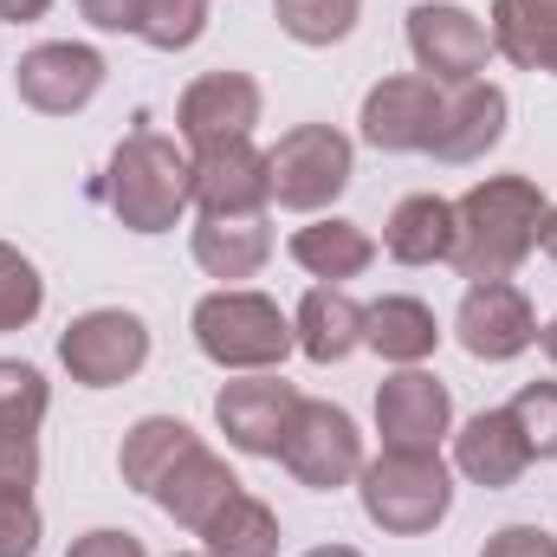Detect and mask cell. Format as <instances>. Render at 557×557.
<instances>
[{
  "label": "cell",
  "instance_id": "cell-1",
  "mask_svg": "<svg viewBox=\"0 0 557 557\" xmlns=\"http://www.w3.org/2000/svg\"><path fill=\"white\" fill-rule=\"evenodd\" d=\"M545 195L525 175H486L454 201V273L460 278H512L539 247Z\"/></svg>",
  "mask_w": 557,
  "mask_h": 557
},
{
  "label": "cell",
  "instance_id": "cell-2",
  "mask_svg": "<svg viewBox=\"0 0 557 557\" xmlns=\"http://www.w3.org/2000/svg\"><path fill=\"white\" fill-rule=\"evenodd\" d=\"M195 201V162L162 131H131L104 169V208L131 234H169Z\"/></svg>",
  "mask_w": 557,
  "mask_h": 557
},
{
  "label": "cell",
  "instance_id": "cell-3",
  "mask_svg": "<svg viewBox=\"0 0 557 557\" xmlns=\"http://www.w3.org/2000/svg\"><path fill=\"white\" fill-rule=\"evenodd\" d=\"M195 344L221 370H273V363H285V350L298 344V331H292V318L278 311L267 292L221 285V292H208L195 305Z\"/></svg>",
  "mask_w": 557,
  "mask_h": 557
},
{
  "label": "cell",
  "instance_id": "cell-4",
  "mask_svg": "<svg viewBox=\"0 0 557 557\" xmlns=\"http://www.w3.org/2000/svg\"><path fill=\"white\" fill-rule=\"evenodd\" d=\"M357 493H363L370 525H383L396 539L434 532L454 506V480H447L441 454H409V447H383L376 460H363Z\"/></svg>",
  "mask_w": 557,
  "mask_h": 557
},
{
  "label": "cell",
  "instance_id": "cell-5",
  "mask_svg": "<svg viewBox=\"0 0 557 557\" xmlns=\"http://www.w3.org/2000/svg\"><path fill=\"white\" fill-rule=\"evenodd\" d=\"M273 169V201L292 214H318L350 188V137L331 124H298L267 149Z\"/></svg>",
  "mask_w": 557,
  "mask_h": 557
},
{
  "label": "cell",
  "instance_id": "cell-6",
  "mask_svg": "<svg viewBox=\"0 0 557 557\" xmlns=\"http://www.w3.org/2000/svg\"><path fill=\"white\" fill-rule=\"evenodd\" d=\"M59 363L85 389H117V383H131L143 363H149V324H143L137 311H124V305L85 311L59 337Z\"/></svg>",
  "mask_w": 557,
  "mask_h": 557
},
{
  "label": "cell",
  "instance_id": "cell-7",
  "mask_svg": "<svg viewBox=\"0 0 557 557\" xmlns=\"http://www.w3.org/2000/svg\"><path fill=\"white\" fill-rule=\"evenodd\" d=\"M285 473L311 493H337L363 473V434L357 421L331 403H298V416L285 428V447H278Z\"/></svg>",
  "mask_w": 557,
  "mask_h": 557
},
{
  "label": "cell",
  "instance_id": "cell-8",
  "mask_svg": "<svg viewBox=\"0 0 557 557\" xmlns=\"http://www.w3.org/2000/svg\"><path fill=\"white\" fill-rule=\"evenodd\" d=\"M454 337L480 363H512V357H525L539 344L532 298L512 278H473L467 298H460V311H454Z\"/></svg>",
  "mask_w": 557,
  "mask_h": 557
},
{
  "label": "cell",
  "instance_id": "cell-9",
  "mask_svg": "<svg viewBox=\"0 0 557 557\" xmlns=\"http://www.w3.org/2000/svg\"><path fill=\"white\" fill-rule=\"evenodd\" d=\"M409 52H416L421 78H434V85H467V78L486 72L493 33H486L467 7H454V0H421V7H409Z\"/></svg>",
  "mask_w": 557,
  "mask_h": 557
},
{
  "label": "cell",
  "instance_id": "cell-10",
  "mask_svg": "<svg viewBox=\"0 0 557 557\" xmlns=\"http://www.w3.org/2000/svg\"><path fill=\"white\" fill-rule=\"evenodd\" d=\"M104 85V52L91 46H72V39H52V46H33L20 65H13V91L20 104H33L39 117H72L98 98Z\"/></svg>",
  "mask_w": 557,
  "mask_h": 557
},
{
  "label": "cell",
  "instance_id": "cell-11",
  "mask_svg": "<svg viewBox=\"0 0 557 557\" xmlns=\"http://www.w3.org/2000/svg\"><path fill=\"white\" fill-rule=\"evenodd\" d=\"M253 124H260V85L247 72H208L175 104V131H182V143L195 156L221 149V143H247Z\"/></svg>",
  "mask_w": 557,
  "mask_h": 557
},
{
  "label": "cell",
  "instance_id": "cell-12",
  "mask_svg": "<svg viewBox=\"0 0 557 557\" xmlns=\"http://www.w3.org/2000/svg\"><path fill=\"white\" fill-rule=\"evenodd\" d=\"M298 403H305V396H298L285 376L253 370V376H240V383H227V389L214 396V421H221L227 447H240V454H278V447H285V428L298 416Z\"/></svg>",
  "mask_w": 557,
  "mask_h": 557
},
{
  "label": "cell",
  "instance_id": "cell-13",
  "mask_svg": "<svg viewBox=\"0 0 557 557\" xmlns=\"http://www.w3.org/2000/svg\"><path fill=\"white\" fill-rule=\"evenodd\" d=\"M441 98H447V85H434V78H421V72L383 78V85L363 98V143H376V149H389V156L428 149V143H434V124H441Z\"/></svg>",
  "mask_w": 557,
  "mask_h": 557
},
{
  "label": "cell",
  "instance_id": "cell-14",
  "mask_svg": "<svg viewBox=\"0 0 557 557\" xmlns=\"http://www.w3.org/2000/svg\"><path fill=\"white\" fill-rule=\"evenodd\" d=\"M447 428H454V396H447V383H434L428 370H396V376L376 389V434H383V447L434 454Z\"/></svg>",
  "mask_w": 557,
  "mask_h": 557
},
{
  "label": "cell",
  "instance_id": "cell-15",
  "mask_svg": "<svg viewBox=\"0 0 557 557\" xmlns=\"http://www.w3.org/2000/svg\"><path fill=\"white\" fill-rule=\"evenodd\" d=\"M273 169L253 143H221L195 156V208L201 214H267Z\"/></svg>",
  "mask_w": 557,
  "mask_h": 557
},
{
  "label": "cell",
  "instance_id": "cell-16",
  "mask_svg": "<svg viewBox=\"0 0 557 557\" xmlns=\"http://www.w3.org/2000/svg\"><path fill=\"white\" fill-rule=\"evenodd\" d=\"M506 91L499 85H486V78H467V85H447V98H441V124H434V143H428V156H441V162H480L493 143L506 137Z\"/></svg>",
  "mask_w": 557,
  "mask_h": 557
},
{
  "label": "cell",
  "instance_id": "cell-17",
  "mask_svg": "<svg viewBox=\"0 0 557 557\" xmlns=\"http://www.w3.org/2000/svg\"><path fill=\"white\" fill-rule=\"evenodd\" d=\"M454 467H460L473 486H486V493L519 486V473L532 467V447H525L512 409H480V416L467 421V428L454 434Z\"/></svg>",
  "mask_w": 557,
  "mask_h": 557
},
{
  "label": "cell",
  "instance_id": "cell-18",
  "mask_svg": "<svg viewBox=\"0 0 557 557\" xmlns=\"http://www.w3.org/2000/svg\"><path fill=\"white\" fill-rule=\"evenodd\" d=\"M234 493H240V480L227 473V460H221V454H208V447L195 441V447H188V454H182V460L156 480V493H149V499H156L175 525L201 532V525H208V519L234 499Z\"/></svg>",
  "mask_w": 557,
  "mask_h": 557
},
{
  "label": "cell",
  "instance_id": "cell-19",
  "mask_svg": "<svg viewBox=\"0 0 557 557\" xmlns=\"http://www.w3.org/2000/svg\"><path fill=\"white\" fill-rule=\"evenodd\" d=\"M273 260L267 214H201L195 221V267L208 278H253Z\"/></svg>",
  "mask_w": 557,
  "mask_h": 557
},
{
  "label": "cell",
  "instance_id": "cell-20",
  "mask_svg": "<svg viewBox=\"0 0 557 557\" xmlns=\"http://www.w3.org/2000/svg\"><path fill=\"white\" fill-rule=\"evenodd\" d=\"M292 331H298V350H305L311 363H344V357L363 344V305H357L344 285H311V292L298 298Z\"/></svg>",
  "mask_w": 557,
  "mask_h": 557
},
{
  "label": "cell",
  "instance_id": "cell-21",
  "mask_svg": "<svg viewBox=\"0 0 557 557\" xmlns=\"http://www.w3.org/2000/svg\"><path fill=\"white\" fill-rule=\"evenodd\" d=\"M363 344L383 357V363H403V370H416L421 357H434V344H441V324H434V311L421 305V298H376V305H363Z\"/></svg>",
  "mask_w": 557,
  "mask_h": 557
},
{
  "label": "cell",
  "instance_id": "cell-22",
  "mask_svg": "<svg viewBox=\"0 0 557 557\" xmlns=\"http://www.w3.org/2000/svg\"><path fill=\"white\" fill-rule=\"evenodd\" d=\"M493 52H506L519 72L557 78V0H493Z\"/></svg>",
  "mask_w": 557,
  "mask_h": 557
},
{
  "label": "cell",
  "instance_id": "cell-23",
  "mask_svg": "<svg viewBox=\"0 0 557 557\" xmlns=\"http://www.w3.org/2000/svg\"><path fill=\"white\" fill-rule=\"evenodd\" d=\"M383 247H389L396 267H434V260H447L454 253V201H441V195L396 201V214L383 227Z\"/></svg>",
  "mask_w": 557,
  "mask_h": 557
},
{
  "label": "cell",
  "instance_id": "cell-24",
  "mask_svg": "<svg viewBox=\"0 0 557 557\" xmlns=\"http://www.w3.org/2000/svg\"><path fill=\"white\" fill-rule=\"evenodd\" d=\"M201 434L188 428V421L175 416H143L131 434H124V447H117V473H124V486H137V493H156V480L195 447Z\"/></svg>",
  "mask_w": 557,
  "mask_h": 557
},
{
  "label": "cell",
  "instance_id": "cell-25",
  "mask_svg": "<svg viewBox=\"0 0 557 557\" xmlns=\"http://www.w3.org/2000/svg\"><path fill=\"white\" fill-rule=\"evenodd\" d=\"M195 539L208 545L201 557H278V519H273L267 499H253V493L240 486Z\"/></svg>",
  "mask_w": 557,
  "mask_h": 557
},
{
  "label": "cell",
  "instance_id": "cell-26",
  "mask_svg": "<svg viewBox=\"0 0 557 557\" xmlns=\"http://www.w3.org/2000/svg\"><path fill=\"white\" fill-rule=\"evenodd\" d=\"M292 260L311 278H357L376 260V240L357 221H311L292 234Z\"/></svg>",
  "mask_w": 557,
  "mask_h": 557
},
{
  "label": "cell",
  "instance_id": "cell-27",
  "mask_svg": "<svg viewBox=\"0 0 557 557\" xmlns=\"http://www.w3.org/2000/svg\"><path fill=\"white\" fill-rule=\"evenodd\" d=\"M52 409V389L33 363L0 357V434H39V421Z\"/></svg>",
  "mask_w": 557,
  "mask_h": 557
},
{
  "label": "cell",
  "instance_id": "cell-28",
  "mask_svg": "<svg viewBox=\"0 0 557 557\" xmlns=\"http://www.w3.org/2000/svg\"><path fill=\"white\" fill-rule=\"evenodd\" d=\"M273 13L298 46H337L357 26L363 0H273Z\"/></svg>",
  "mask_w": 557,
  "mask_h": 557
},
{
  "label": "cell",
  "instance_id": "cell-29",
  "mask_svg": "<svg viewBox=\"0 0 557 557\" xmlns=\"http://www.w3.org/2000/svg\"><path fill=\"white\" fill-rule=\"evenodd\" d=\"M39 305H46V278H39V267H33L20 247L0 240V331H26V324L39 318Z\"/></svg>",
  "mask_w": 557,
  "mask_h": 557
},
{
  "label": "cell",
  "instance_id": "cell-30",
  "mask_svg": "<svg viewBox=\"0 0 557 557\" xmlns=\"http://www.w3.org/2000/svg\"><path fill=\"white\" fill-rule=\"evenodd\" d=\"M208 33V0H143L137 39H149L156 52H182Z\"/></svg>",
  "mask_w": 557,
  "mask_h": 557
},
{
  "label": "cell",
  "instance_id": "cell-31",
  "mask_svg": "<svg viewBox=\"0 0 557 557\" xmlns=\"http://www.w3.org/2000/svg\"><path fill=\"white\" fill-rule=\"evenodd\" d=\"M512 421H519L532 460H557V383H525L512 396Z\"/></svg>",
  "mask_w": 557,
  "mask_h": 557
},
{
  "label": "cell",
  "instance_id": "cell-32",
  "mask_svg": "<svg viewBox=\"0 0 557 557\" xmlns=\"http://www.w3.org/2000/svg\"><path fill=\"white\" fill-rule=\"evenodd\" d=\"M33 552H39V506H33V493L26 499L0 493V557H33Z\"/></svg>",
  "mask_w": 557,
  "mask_h": 557
},
{
  "label": "cell",
  "instance_id": "cell-33",
  "mask_svg": "<svg viewBox=\"0 0 557 557\" xmlns=\"http://www.w3.org/2000/svg\"><path fill=\"white\" fill-rule=\"evenodd\" d=\"M39 480V434H0V493L26 499Z\"/></svg>",
  "mask_w": 557,
  "mask_h": 557
},
{
  "label": "cell",
  "instance_id": "cell-34",
  "mask_svg": "<svg viewBox=\"0 0 557 557\" xmlns=\"http://www.w3.org/2000/svg\"><path fill=\"white\" fill-rule=\"evenodd\" d=\"M480 557H557V539L552 532H539V525H506V532L486 539V552Z\"/></svg>",
  "mask_w": 557,
  "mask_h": 557
},
{
  "label": "cell",
  "instance_id": "cell-35",
  "mask_svg": "<svg viewBox=\"0 0 557 557\" xmlns=\"http://www.w3.org/2000/svg\"><path fill=\"white\" fill-rule=\"evenodd\" d=\"M65 557H149V552H143L137 532H111V525H104V532H85Z\"/></svg>",
  "mask_w": 557,
  "mask_h": 557
},
{
  "label": "cell",
  "instance_id": "cell-36",
  "mask_svg": "<svg viewBox=\"0 0 557 557\" xmlns=\"http://www.w3.org/2000/svg\"><path fill=\"white\" fill-rule=\"evenodd\" d=\"M78 7H85V20L104 26V33H137L143 26V0H78Z\"/></svg>",
  "mask_w": 557,
  "mask_h": 557
},
{
  "label": "cell",
  "instance_id": "cell-37",
  "mask_svg": "<svg viewBox=\"0 0 557 557\" xmlns=\"http://www.w3.org/2000/svg\"><path fill=\"white\" fill-rule=\"evenodd\" d=\"M46 13H52V0H0V20H13V26L46 20Z\"/></svg>",
  "mask_w": 557,
  "mask_h": 557
},
{
  "label": "cell",
  "instance_id": "cell-38",
  "mask_svg": "<svg viewBox=\"0 0 557 557\" xmlns=\"http://www.w3.org/2000/svg\"><path fill=\"white\" fill-rule=\"evenodd\" d=\"M539 247L552 253V267H557V208H545V221H539Z\"/></svg>",
  "mask_w": 557,
  "mask_h": 557
},
{
  "label": "cell",
  "instance_id": "cell-39",
  "mask_svg": "<svg viewBox=\"0 0 557 557\" xmlns=\"http://www.w3.org/2000/svg\"><path fill=\"white\" fill-rule=\"evenodd\" d=\"M539 344H545V357H552V363H557V318H552V324H545V331H539Z\"/></svg>",
  "mask_w": 557,
  "mask_h": 557
},
{
  "label": "cell",
  "instance_id": "cell-40",
  "mask_svg": "<svg viewBox=\"0 0 557 557\" xmlns=\"http://www.w3.org/2000/svg\"><path fill=\"white\" fill-rule=\"evenodd\" d=\"M305 557H363V552H350V545H318V552H305Z\"/></svg>",
  "mask_w": 557,
  "mask_h": 557
},
{
  "label": "cell",
  "instance_id": "cell-41",
  "mask_svg": "<svg viewBox=\"0 0 557 557\" xmlns=\"http://www.w3.org/2000/svg\"><path fill=\"white\" fill-rule=\"evenodd\" d=\"M175 557H188V552H175Z\"/></svg>",
  "mask_w": 557,
  "mask_h": 557
}]
</instances>
